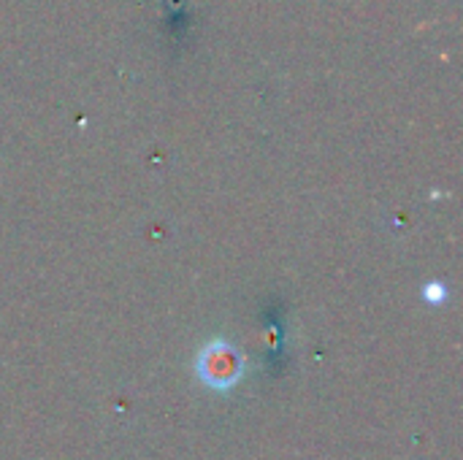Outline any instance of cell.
I'll return each instance as SVG.
<instances>
[{"mask_svg":"<svg viewBox=\"0 0 463 460\" xmlns=\"http://www.w3.org/2000/svg\"><path fill=\"white\" fill-rule=\"evenodd\" d=\"M241 374H244V363L228 342L217 339L201 350L198 377L203 380V385H209L214 390H228L241 380Z\"/></svg>","mask_w":463,"mask_h":460,"instance_id":"6da1fadb","label":"cell"}]
</instances>
